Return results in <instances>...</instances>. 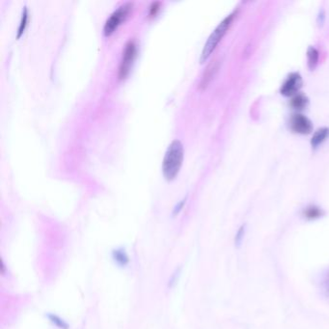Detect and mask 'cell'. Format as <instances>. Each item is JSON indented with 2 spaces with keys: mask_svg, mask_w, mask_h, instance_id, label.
Wrapping results in <instances>:
<instances>
[{
  "mask_svg": "<svg viewBox=\"0 0 329 329\" xmlns=\"http://www.w3.org/2000/svg\"><path fill=\"white\" fill-rule=\"evenodd\" d=\"M27 20H28V13H27V8L23 7L22 10V15H21V22H20V26L18 29V38H20L22 33L25 30V27L27 25Z\"/></svg>",
  "mask_w": 329,
  "mask_h": 329,
  "instance_id": "cell-14",
  "label": "cell"
},
{
  "mask_svg": "<svg viewBox=\"0 0 329 329\" xmlns=\"http://www.w3.org/2000/svg\"><path fill=\"white\" fill-rule=\"evenodd\" d=\"M48 319L52 322L54 326H56L57 328L59 329H68L69 328V324L62 319L60 317H58L57 315L54 314H48Z\"/></svg>",
  "mask_w": 329,
  "mask_h": 329,
  "instance_id": "cell-13",
  "label": "cell"
},
{
  "mask_svg": "<svg viewBox=\"0 0 329 329\" xmlns=\"http://www.w3.org/2000/svg\"><path fill=\"white\" fill-rule=\"evenodd\" d=\"M179 273L180 271H176L175 273L173 274V276L171 277V279L169 280V287H173L175 285L176 283L178 282V276H179Z\"/></svg>",
  "mask_w": 329,
  "mask_h": 329,
  "instance_id": "cell-18",
  "label": "cell"
},
{
  "mask_svg": "<svg viewBox=\"0 0 329 329\" xmlns=\"http://www.w3.org/2000/svg\"><path fill=\"white\" fill-rule=\"evenodd\" d=\"M308 98L303 94L296 95L291 101V106L297 110H303L308 106Z\"/></svg>",
  "mask_w": 329,
  "mask_h": 329,
  "instance_id": "cell-11",
  "label": "cell"
},
{
  "mask_svg": "<svg viewBox=\"0 0 329 329\" xmlns=\"http://www.w3.org/2000/svg\"><path fill=\"white\" fill-rule=\"evenodd\" d=\"M329 137V128H320L319 129L311 139V145L313 148H318L319 145L326 140V138Z\"/></svg>",
  "mask_w": 329,
  "mask_h": 329,
  "instance_id": "cell-10",
  "label": "cell"
},
{
  "mask_svg": "<svg viewBox=\"0 0 329 329\" xmlns=\"http://www.w3.org/2000/svg\"><path fill=\"white\" fill-rule=\"evenodd\" d=\"M328 291H329V290H328Z\"/></svg>",
  "mask_w": 329,
  "mask_h": 329,
  "instance_id": "cell-21",
  "label": "cell"
},
{
  "mask_svg": "<svg viewBox=\"0 0 329 329\" xmlns=\"http://www.w3.org/2000/svg\"><path fill=\"white\" fill-rule=\"evenodd\" d=\"M236 15H237V11H234L230 15H228L226 18L216 26V29L213 31V33L210 35V37L208 38L206 44L204 46V49L202 51L201 56H200V62L201 63H204V62L206 61L207 59L210 57V55L216 50V46L218 45V43L221 41V39L225 35V33L228 30V28L230 27V25H231V23H232V21L234 20Z\"/></svg>",
  "mask_w": 329,
  "mask_h": 329,
  "instance_id": "cell-2",
  "label": "cell"
},
{
  "mask_svg": "<svg viewBox=\"0 0 329 329\" xmlns=\"http://www.w3.org/2000/svg\"><path fill=\"white\" fill-rule=\"evenodd\" d=\"M159 5H160L159 2H153L150 7V15H152V16L155 15L157 10L159 9Z\"/></svg>",
  "mask_w": 329,
  "mask_h": 329,
  "instance_id": "cell-16",
  "label": "cell"
},
{
  "mask_svg": "<svg viewBox=\"0 0 329 329\" xmlns=\"http://www.w3.org/2000/svg\"><path fill=\"white\" fill-rule=\"evenodd\" d=\"M291 129L294 133L299 134H309L313 131V124L305 115L295 114L290 121Z\"/></svg>",
  "mask_w": 329,
  "mask_h": 329,
  "instance_id": "cell-6",
  "label": "cell"
},
{
  "mask_svg": "<svg viewBox=\"0 0 329 329\" xmlns=\"http://www.w3.org/2000/svg\"><path fill=\"white\" fill-rule=\"evenodd\" d=\"M245 232H246V225H242L240 226V228L238 229V231L236 234V237H235V243H236V246L239 247L241 245L242 241H243V238H244V235H245Z\"/></svg>",
  "mask_w": 329,
  "mask_h": 329,
  "instance_id": "cell-15",
  "label": "cell"
},
{
  "mask_svg": "<svg viewBox=\"0 0 329 329\" xmlns=\"http://www.w3.org/2000/svg\"><path fill=\"white\" fill-rule=\"evenodd\" d=\"M136 55V44L134 40H130L126 44L124 49L123 57L119 68V76L120 78H124L131 70V66L134 62Z\"/></svg>",
  "mask_w": 329,
  "mask_h": 329,
  "instance_id": "cell-4",
  "label": "cell"
},
{
  "mask_svg": "<svg viewBox=\"0 0 329 329\" xmlns=\"http://www.w3.org/2000/svg\"><path fill=\"white\" fill-rule=\"evenodd\" d=\"M184 160V146L178 139L173 140L165 152L162 160V173L168 181L174 180L180 172Z\"/></svg>",
  "mask_w": 329,
  "mask_h": 329,
  "instance_id": "cell-1",
  "label": "cell"
},
{
  "mask_svg": "<svg viewBox=\"0 0 329 329\" xmlns=\"http://www.w3.org/2000/svg\"><path fill=\"white\" fill-rule=\"evenodd\" d=\"M324 11L321 10L319 12V17H318V22H319V25H322L323 22H324Z\"/></svg>",
  "mask_w": 329,
  "mask_h": 329,
  "instance_id": "cell-19",
  "label": "cell"
},
{
  "mask_svg": "<svg viewBox=\"0 0 329 329\" xmlns=\"http://www.w3.org/2000/svg\"><path fill=\"white\" fill-rule=\"evenodd\" d=\"M185 203V199H184V200L181 201L179 204H177V206L175 207V209H174V211H173V216H177V215L182 211V209L184 208Z\"/></svg>",
  "mask_w": 329,
  "mask_h": 329,
  "instance_id": "cell-17",
  "label": "cell"
},
{
  "mask_svg": "<svg viewBox=\"0 0 329 329\" xmlns=\"http://www.w3.org/2000/svg\"><path fill=\"white\" fill-rule=\"evenodd\" d=\"M112 259L116 265H118L121 268H125L129 265L130 263V257L126 251L122 247L116 248L112 251Z\"/></svg>",
  "mask_w": 329,
  "mask_h": 329,
  "instance_id": "cell-7",
  "label": "cell"
},
{
  "mask_svg": "<svg viewBox=\"0 0 329 329\" xmlns=\"http://www.w3.org/2000/svg\"><path fill=\"white\" fill-rule=\"evenodd\" d=\"M133 5V2H125L110 15V17L106 20L103 26V33L106 36L113 33V31L119 26V24L127 18Z\"/></svg>",
  "mask_w": 329,
  "mask_h": 329,
  "instance_id": "cell-3",
  "label": "cell"
},
{
  "mask_svg": "<svg viewBox=\"0 0 329 329\" xmlns=\"http://www.w3.org/2000/svg\"><path fill=\"white\" fill-rule=\"evenodd\" d=\"M319 53L318 50L312 46H310L307 51V60H308V67L311 71L315 70L319 63Z\"/></svg>",
  "mask_w": 329,
  "mask_h": 329,
  "instance_id": "cell-12",
  "label": "cell"
},
{
  "mask_svg": "<svg viewBox=\"0 0 329 329\" xmlns=\"http://www.w3.org/2000/svg\"><path fill=\"white\" fill-rule=\"evenodd\" d=\"M324 211L319 207L311 205L305 208L302 212V216L307 220H316L324 216Z\"/></svg>",
  "mask_w": 329,
  "mask_h": 329,
  "instance_id": "cell-9",
  "label": "cell"
},
{
  "mask_svg": "<svg viewBox=\"0 0 329 329\" xmlns=\"http://www.w3.org/2000/svg\"><path fill=\"white\" fill-rule=\"evenodd\" d=\"M302 84L303 80L299 72H292L289 74L285 83H283L280 91L283 96L291 97L299 92L302 87Z\"/></svg>",
  "mask_w": 329,
  "mask_h": 329,
  "instance_id": "cell-5",
  "label": "cell"
},
{
  "mask_svg": "<svg viewBox=\"0 0 329 329\" xmlns=\"http://www.w3.org/2000/svg\"><path fill=\"white\" fill-rule=\"evenodd\" d=\"M328 281H329V277H328Z\"/></svg>",
  "mask_w": 329,
  "mask_h": 329,
  "instance_id": "cell-20",
  "label": "cell"
},
{
  "mask_svg": "<svg viewBox=\"0 0 329 329\" xmlns=\"http://www.w3.org/2000/svg\"><path fill=\"white\" fill-rule=\"evenodd\" d=\"M218 69V61L215 60L212 62L208 67H207L206 71L203 74V77L201 79L200 83V87L201 88H205L207 85L210 83V81L213 79V77L215 76L216 72H217Z\"/></svg>",
  "mask_w": 329,
  "mask_h": 329,
  "instance_id": "cell-8",
  "label": "cell"
}]
</instances>
